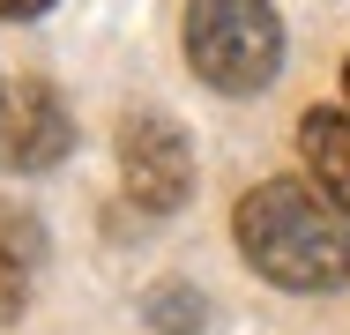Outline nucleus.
I'll return each instance as SVG.
<instances>
[{
	"label": "nucleus",
	"mask_w": 350,
	"mask_h": 335,
	"mask_svg": "<svg viewBox=\"0 0 350 335\" xmlns=\"http://www.w3.org/2000/svg\"><path fill=\"white\" fill-rule=\"evenodd\" d=\"M239 254L254 276H269L283 291H336L350 276V224L343 209L306 187V179H261L254 194H239L231 209Z\"/></svg>",
	"instance_id": "f257e3e1"
},
{
	"label": "nucleus",
	"mask_w": 350,
	"mask_h": 335,
	"mask_svg": "<svg viewBox=\"0 0 350 335\" xmlns=\"http://www.w3.org/2000/svg\"><path fill=\"white\" fill-rule=\"evenodd\" d=\"M187 67L224 90L254 97L283 75V23L269 0H187Z\"/></svg>",
	"instance_id": "f03ea898"
},
{
	"label": "nucleus",
	"mask_w": 350,
	"mask_h": 335,
	"mask_svg": "<svg viewBox=\"0 0 350 335\" xmlns=\"http://www.w3.org/2000/svg\"><path fill=\"white\" fill-rule=\"evenodd\" d=\"M120 179H127V201L149 209V216H172L179 201L194 194V142L179 120L164 112H142L120 127Z\"/></svg>",
	"instance_id": "7ed1b4c3"
},
{
	"label": "nucleus",
	"mask_w": 350,
	"mask_h": 335,
	"mask_svg": "<svg viewBox=\"0 0 350 335\" xmlns=\"http://www.w3.org/2000/svg\"><path fill=\"white\" fill-rule=\"evenodd\" d=\"M75 149V120L53 82H15L0 97V172H53Z\"/></svg>",
	"instance_id": "20e7f679"
},
{
	"label": "nucleus",
	"mask_w": 350,
	"mask_h": 335,
	"mask_svg": "<svg viewBox=\"0 0 350 335\" xmlns=\"http://www.w3.org/2000/svg\"><path fill=\"white\" fill-rule=\"evenodd\" d=\"M298 157H306V172H313V187L336 201L350 216V112L336 105H313L306 120H298Z\"/></svg>",
	"instance_id": "39448f33"
},
{
	"label": "nucleus",
	"mask_w": 350,
	"mask_h": 335,
	"mask_svg": "<svg viewBox=\"0 0 350 335\" xmlns=\"http://www.w3.org/2000/svg\"><path fill=\"white\" fill-rule=\"evenodd\" d=\"M142 313H149V328H164V335H194V328H202V291L157 283V291L142 298Z\"/></svg>",
	"instance_id": "423d86ee"
},
{
	"label": "nucleus",
	"mask_w": 350,
	"mask_h": 335,
	"mask_svg": "<svg viewBox=\"0 0 350 335\" xmlns=\"http://www.w3.org/2000/svg\"><path fill=\"white\" fill-rule=\"evenodd\" d=\"M23 298H30V276H23V261L0 246V321H15V313H23Z\"/></svg>",
	"instance_id": "0eeeda50"
},
{
	"label": "nucleus",
	"mask_w": 350,
	"mask_h": 335,
	"mask_svg": "<svg viewBox=\"0 0 350 335\" xmlns=\"http://www.w3.org/2000/svg\"><path fill=\"white\" fill-rule=\"evenodd\" d=\"M45 8H53V0H0V15H8V23H38Z\"/></svg>",
	"instance_id": "6e6552de"
},
{
	"label": "nucleus",
	"mask_w": 350,
	"mask_h": 335,
	"mask_svg": "<svg viewBox=\"0 0 350 335\" xmlns=\"http://www.w3.org/2000/svg\"><path fill=\"white\" fill-rule=\"evenodd\" d=\"M343 97H350V67H343Z\"/></svg>",
	"instance_id": "1a4fd4ad"
},
{
	"label": "nucleus",
	"mask_w": 350,
	"mask_h": 335,
	"mask_svg": "<svg viewBox=\"0 0 350 335\" xmlns=\"http://www.w3.org/2000/svg\"><path fill=\"white\" fill-rule=\"evenodd\" d=\"M0 97H8V90H0Z\"/></svg>",
	"instance_id": "9d476101"
}]
</instances>
